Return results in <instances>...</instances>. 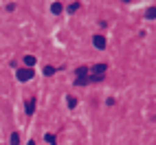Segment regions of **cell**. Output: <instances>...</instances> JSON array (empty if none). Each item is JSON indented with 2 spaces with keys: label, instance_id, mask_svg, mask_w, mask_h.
<instances>
[{
  "label": "cell",
  "instance_id": "obj_1",
  "mask_svg": "<svg viewBox=\"0 0 156 145\" xmlns=\"http://www.w3.org/2000/svg\"><path fill=\"white\" fill-rule=\"evenodd\" d=\"M16 75H18V79H20V81H29L31 77H33V68H20Z\"/></svg>",
  "mask_w": 156,
  "mask_h": 145
},
{
  "label": "cell",
  "instance_id": "obj_2",
  "mask_svg": "<svg viewBox=\"0 0 156 145\" xmlns=\"http://www.w3.org/2000/svg\"><path fill=\"white\" fill-rule=\"evenodd\" d=\"M92 44H95L97 48H106V37H103V35H95V37H92Z\"/></svg>",
  "mask_w": 156,
  "mask_h": 145
},
{
  "label": "cell",
  "instance_id": "obj_3",
  "mask_svg": "<svg viewBox=\"0 0 156 145\" xmlns=\"http://www.w3.org/2000/svg\"><path fill=\"white\" fill-rule=\"evenodd\" d=\"M24 110H27V115H29V117H31V115H33V112H35V99H33V97H31V99L27 101Z\"/></svg>",
  "mask_w": 156,
  "mask_h": 145
},
{
  "label": "cell",
  "instance_id": "obj_4",
  "mask_svg": "<svg viewBox=\"0 0 156 145\" xmlns=\"http://www.w3.org/2000/svg\"><path fill=\"white\" fill-rule=\"evenodd\" d=\"M106 72V64H95L92 66V75H103Z\"/></svg>",
  "mask_w": 156,
  "mask_h": 145
},
{
  "label": "cell",
  "instance_id": "obj_5",
  "mask_svg": "<svg viewBox=\"0 0 156 145\" xmlns=\"http://www.w3.org/2000/svg\"><path fill=\"white\" fill-rule=\"evenodd\" d=\"M44 141H46L48 145H57V139H55V134H51V132H46V134H44Z\"/></svg>",
  "mask_w": 156,
  "mask_h": 145
},
{
  "label": "cell",
  "instance_id": "obj_6",
  "mask_svg": "<svg viewBox=\"0 0 156 145\" xmlns=\"http://www.w3.org/2000/svg\"><path fill=\"white\" fill-rule=\"evenodd\" d=\"M51 11H53V13L57 16V13H62V11H64V7H62L59 2H53V5H51Z\"/></svg>",
  "mask_w": 156,
  "mask_h": 145
},
{
  "label": "cell",
  "instance_id": "obj_7",
  "mask_svg": "<svg viewBox=\"0 0 156 145\" xmlns=\"http://www.w3.org/2000/svg\"><path fill=\"white\" fill-rule=\"evenodd\" d=\"M24 64H27V68H33V64H35V57H33V55H27V57H24Z\"/></svg>",
  "mask_w": 156,
  "mask_h": 145
},
{
  "label": "cell",
  "instance_id": "obj_8",
  "mask_svg": "<svg viewBox=\"0 0 156 145\" xmlns=\"http://www.w3.org/2000/svg\"><path fill=\"white\" fill-rule=\"evenodd\" d=\"M75 84H77V86H84V84H90V81H88V75H84V77H77V79H75Z\"/></svg>",
  "mask_w": 156,
  "mask_h": 145
},
{
  "label": "cell",
  "instance_id": "obj_9",
  "mask_svg": "<svg viewBox=\"0 0 156 145\" xmlns=\"http://www.w3.org/2000/svg\"><path fill=\"white\" fill-rule=\"evenodd\" d=\"M75 72H77V77H84V75H88V66H79Z\"/></svg>",
  "mask_w": 156,
  "mask_h": 145
},
{
  "label": "cell",
  "instance_id": "obj_10",
  "mask_svg": "<svg viewBox=\"0 0 156 145\" xmlns=\"http://www.w3.org/2000/svg\"><path fill=\"white\" fill-rule=\"evenodd\" d=\"M77 9H79V2H73V5H68V9H66V11H68V13H75Z\"/></svg>",
  "mask_w": 156,
  "mask_h": 145
},
{
  "label": "cell",
  "instance_id": "obj_11",
  "mask_svg": "<svg viewBox=\"0 0 156 145\" xmlns=\"http://www.w3.org/2000/svg\"><path fill=\"white\" fill-rule=\"evenodd\" d=\"M18 143H20V134L13 132V134H11V145H18Z\"/></svg>",
  "mask_w": 156,
  "mask_h": 145
},
{
  "label": "cell",
  "instance_id": "obj_12",
  "mask_svg": "<svg viewBox=\"0 0 156 145\" xmlns=\"http://www.w3.org/2000/svg\"><path fill=\"white\" fill-rule=\"evenodd\" d=\"M66 99H68V106H70V108L77 106V97H66Z\"/></svg>",
  "mask_w": 156,
  "mask_h": 145
},
{
  "label": "cell",
  "instance_id": "obj_13",
  "mask_svg": "<svg viewBox=\"0 0 156 145\" xmlns=\"http://www.w3.org/2000/svg\"><path fill=\"white\" fill-rule=\"evenodd\" d=\"M53 72H55L53 66H46V68H44V75H53Z\"/></svg>",
  "mask_w": 156,
  "mask_h": 145
},
{
  "label": "cell",
  "instance_id": "obj_14",
  "mask_svg": "<svg viewBox=\"0 0 156 145\" xmlns=\"http://www.w3.org/2000/svg\"><path fill=\"white\" fill-rule=\"evenodd\" d=\"M27 145H35V143H33V141H29V143H27Z\"/></svg>",
  "mask_w": 156,
  "mask_h": 145
}]
</instances>
